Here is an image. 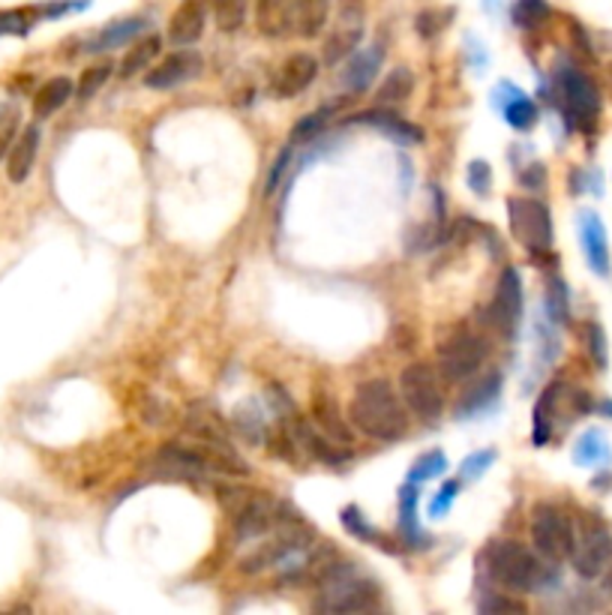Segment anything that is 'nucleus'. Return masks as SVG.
<instances>
[{
	"instance_id": "1",
	"label": "nucleus",
	"mask_w": 612,
	"mask_h": 615,
	"mask_svg": "<svg viewBox=\"0 0 612 615\" xmlns=\"http://www.w3.org/2000/svg\"><path fill=\"white\" fill-rule=\"evenodd\" d=\"M348 421L372 442L394 445L408 435V409L399 390L391 387L384 378H370L355 390L348 406Z\"/></svg>"
},
{
	"instance_id": "2",
	"label": "nucleus",
	"mask_w": 612,
	"mask_h": 615,
	"mask_svg": "<svg viewBox=\"0 0 612 615\" xmlns=\"http://www.w3.org/2000/svg\"><path fill=\"white\" fill-rule=\"evenodd\" d=\"M379 603V582L355 565H322L319 574V613H367Z\"/></svg>"
},
{
	"instance_id": "3",
	"label": "nucleus",
	"mask_w": 612,
	"mask_h": 615,
	"mask_svg": "<svg viewBox=\"0 0 612 615\" xmlns=\"http://www.w3.org/2000/svg\"><path fill=\"white\" fill-rule=\"evenodd\" d=\"M487 577L507 591H538L547 586V565L543 558L526 550L516 541H495L483 553Z\"/></svg>"
},
{
	"instance_id": "4",
	"label": "nucleus",
	"mask_w": 612,
	"mask_h": 615,
	"mask_svg": "<svg viewBox=\"0 0 612 615\" xmlns=\"http://www.w3.org/2000/svg\"><path fill=\"white\" fill-rule=\"evenodd\" d=\"M555 91H559V102L571 126L591 133L600 118V91L595 79L576 67H562L555 73Z\"/></svg>"
},
{
	"instance_id": "5",
	"label": "nucleus",
	"mask_w": 612,
	"mask_h": 615,
	"mask_svg": "<svg viewBox=\"0 0 612 615\" xmlns=\"http://www.w3.org/2000/svg\"><path fill=\"white\" fill-rule=\"evenodd\" d=\"M490 354L487 339L475 330H454L439 342V375L447 385H463L483 370Z\"/></svg>"
},
{
	"instance_id": "6",
	"label": "nucleus",
	"mask_w": 612,
	"mask_h": 615,
	"mask_svg": "<svg viewBox=\"0 0 612 615\" xmlns=\"http://www.w3.org/2000/svg\"><path fill=\"white\" fill-rule=\"evenodd\" d=\"M531 543L535 553L550 562V565H562L571 558L576 543L574 519L564 514L562 507L555 505H538L531 514Z\"/></svg>"
},
{
	"instance_id": "7",
	"label": "nucleus",
	"mask_w": 612,
	"mask_h": 615,
	"mask_svg": "<svg viewBox=\"0 0 612 615\" xmlns=\"http://www.w3.org/2000/svg\"><path fill=\"white\" fill-rule=\"evenodd\" d=\"M399 397L406 402V409L423 423H435L444 411L442 375L432 370L430 363L415 361L408 363L399 373Z\"/></svg>"
},
{
	"instance_id": "8",
	"label": "nucleus",
	"mask_w": 612,
	"mask_h": 615,
	"mask_svg": "<svg viewBox=\"0 0 612 615\" xmlns=\"http://www.w3.org/2000/svg\"><path fill=\"white\" fill-rule=\"evenodd\" d=\"M507 219L514 238L528 253L547 255L552 250V217L550 207L535 198H511L507 202Z\"/></svg>"
},
{
	"instance_id": "9",
	"label": "nucleus",
	"mask_w": 612,
	"mask_h": 615,
	"mask_svg": "<svg viewBox=\"0 0 612 615\" xmlns=\"http://www.w3.org/2000/svg\"><path fill=\"white\" fill-rule=\"evenodd\" d=\"M367 27V0H336V19L331 34L324 39V61L343 63L348 55H355Z\"/></svg>"
},
{
	"instance_id": "10",
	"label": "nucleus",
	"mask_w": 612,
	"mask_h": 615,
	"mask_svg": "<svg viewBox=\"0 0 612 615\" xmlns=\"http://www.w3.org/2000/svg\"><path fill=\"white\" fill-rule=\"evenodd\" d=\"M610 555H612V538L610 531L598 526V522H591L586 529L576 534V543H574V553H571V565H574L576 577L583 579H600L603 577V570L610 565Z\"/></svg>"
},
{
	"instance_id": "11",
	"label": "nucleus",
	"mask_w": 612,
	"mask_h": 615,
	"mask_svg": "<svg viewBox=\"0 0 612 615\" xmlns=\"http://www.w3.org/2000/svg\"><path fill=\"white\" fill-rule=\"evenodd\" d=\"M202 70L204 58L199 51L180 49L175 51V55H166L163 61H156L154 67L144 73V87H151V91H175V87L199 79Z\"/></svg>"
},
{
	"instance_id": "12",
	"label": "nucleus",
	"mask_w": 612,
	"mask_h": 615,
	"mask_svg": "<svg viewBox=\"0 0 612 615\" xmlns=\"http://www.w3.org/2000/svg\"><path fill=\"white\" fill-rule=\"evenodd\" d=\"M492 325L502 330L504 337H514L519 318H523V279L516 267H504L495 286V298H492Z\"/></svg>"
},
{
	"instance_id": "13",
	"label": "nucleus",
	"mask_w": 612,
	"mask_h": 615,
	"mask_svg": "<svg viewBox=\"0 0 612 615\" xmlns=\"http://www.w3.org/2000/svg\"><path fill=\"white\" fill-rule=\"evenodd\" d=\"M319 79V61L307 55V51H295V55H288L283 67L274 73V97L279 99H295L300 97L307 87L312 85Z\"/></svg>"
},
{
	"instance_id": "14",
	"label": "nucleus",
	"mask_w": 612,
	"mask_h": 615,
	"mask_svg": "<svg viewBox=\"0 0 612 615\" xmlns=\"http://www.w3.org/2000/svg\"><path fill=\"white\" fill-rule=\"evenodd\" d=\"M207 15H211V3L207 0H183L178 10L171 13V19H168L166 39L171 46L190 49V46H195L202 39Z\"/></svg>"
},
{
	"instance_id": "15",
	"label": "nucleus",
	"mask_w": 612,
	"mask_h": 615,
	"mask_svg": "<svg viewBox=\"0 0 612 615\" xmlns=\"http://www.w3.org/2000/svg\"><path fill=\"white\" fill-rule=\"evenodd\" d=\"M579 243H583V253H586L588 267L598 274V277L610 279L612 262H610V241H607V226L595 210H583L579 214Z\"/></svg>"
},
{
	"instance_id": "16",
	"label": "nucleus",
	"mask_w": 612,
	"mask_h": 615,
	"mask_svg": "<svg viewBox=\"0 0 612 615\" xmlns=\"http://www.w3.org/2000/svg\"><path fill=\"white\" fill-rule=\"evenodd\" d=\"M351 123L372 126V130H379V133L387 135V138H394L399 145H420V142H423V130H420V126L403 121L394 109H384V106H375L372 111H363L358 118H351Z\"/></svg>"
},
{
	"instance_id": "17",
	"label": "nucleus",
	"mask_w": 612,
	"mask_h": 615,
	"mask_svg": "<svg viewBox=\"0 0 612 615\" xmlns=\"http://www.w3.org/2000/svg\"><path fill=\"white\" fill-rule=\"evenodd\" d=\"M384 51L382 49H367V51H355L346 58V70L339 73V82L346 87L351 97H360L367 94L379 75V67H382Z\"/></svg>"
},
{
	"instance_id": "18",
	"label": "nucleus",
	"mask_w": 612,
	"mask_h": 615,
	"mask_svg": "<svg viewBox=\"0 0 612 615\" xmlns=\"http://www.w3.org/2000/svg\"><path fill=\"white\" fill-rule=\"evenodd\" d=\"M39 142H43V133H39L36 123L24 126L22 133L15 135L10 154H7V174H10L12 183H24L31 178V171L36 166V154H39Z\"/></svg>"
},
{
	"instance_id": "19",
	"label": "nucleus",
	"mask_w": 612,
	"mask_h": 615,
	"mask_svg": "<svg viewBox=\"0 0 612 615\" xmlns=\"http://www.w3.org/2000/svg\"><path fill=\"white\" fill-rule=\"evenodd\" d=\"M312 423H315L334 445L351 447V442H355V426H351V421H346V418L339 414L334 397H327V394H315V399H312Z\"/></svg>"
},
{
	"instance_id": "20",
	"label": "nucleus",
	"mask_w": 612,
	"mask_h": 615,
	"mask_svg": "<svg viewBox=\"0 0 612 615\" xmlns=\"http://www.w3.org/2000/svg\"><path fill=\"white\" fill-rule=\"evenodd\" d=\"M147 19H139V15H132V19H120V22H111L106 25L99 34L84 43V51H91V55H103V51H111V49H120V46H127L132 39H139L147 31Z\"/></svg>"
},
{
	"instance_id": "21",
	"label": "nucleus",
	"mask_w": 612,
	"mask_h": 615,
	"mask_svg": "<svg viewBox=\"0 0 612 615\" xmlns=\"http://www.w3.org/2000/svg\"><path fill=\"white\" fill-rule=\"evenodd\" d=\"M255 27L267 39H283L295 34L291 0H255Z\"/></svg>"
},
{
	"instance_id": "22",
	"label": "nucleus",
	"mask_w": 612,
	"mask_h": 615,
	"mask_svg": "<svg viewBox=\"0 0 612 615\" xmlns=\"http://www.w3.org/2000/svg\"><path fill=\"white\" fill-rule=\"evenodd\" d=\"M351 94H346V97H336L331 99V102H324V106H319L315 111H310L303 121L295 123V130H291V145H303V142H315L319 135H324V130L331 126V121H334L339 111H346L348 106H351Z\"/></svg>"
},
{
	"instance_id": "23",
	"label": "nucleus",
	"mask_w": 612,
	"mask_h": 615,
	"mask_svg": "<svg viewBox=\"0 0 612 615\" xmlns=\"http://www.w3.org/2000/svg\"><path fill=\"white\" fill-rule=\"evenodd\" d=\"M334 0H291L295 13V34L303 39H315L327 27Z\"/></svg>"
},
{
	"instance_id": "24",
	"label": "nucleus",
	"mask_w": 612,
	"mask_h": 615,
	"mask_svg": "<svg viewBox=\"0 0 612 615\" xmlns=\"http://www.w3.org/2000/svg\"><path fill=\"white\" fill-rule=\"evenodd\" d=\"M502 387H504V375L499 370H492L487 373L483 378L475 382V387L468 390L463 402H459V418H471V414H480V411L492 409L499 397H502Z\"/></svg>"
},
{
	"instance_id": "25",
	"label": "nucleus",
	"mask_w": 612,
	"mask_h": 615,
	"mask_svg": "<svg viewBox=\"0 0 612 615\" xmlns=\"http://www.w3.org/2000/svg\"><path fill=\"white\" fill-rule=\"evenodd\" d=\"M163 55V37L156 34H142L139 39H132V49L127 51V58L120 61V75L132 79V75L147 73Z\"/></svg>"
},
{
	"instance_id": "26",
	"label": "nucleus",
	"mask_w": 612,
	"mask_h": 615,
	"mask_svg": "<svg viewBox=\"0 0 612 615\" xmlns=\"http://www.w3.org/2000/svg\"><path fill=\"white\" fill-rule=\"evenodd\" d=\"M75 94V85H72V79L67 75H55V79H48L46 85L36 91L34 97V114L36 118H51L55 111H60L70 97Z\"/></svg>"
},
{
	"instance_id": "27",
	"label": "nucleus",
	"mask_w": 612,
	"mask_h": 615,
	"mask_svg": "<svg viewBox=\"0 0 612 615\" xmlns=\"http://www.w3.org/2000/svg\"><path fill=\"white\" fill-rule=\"evenodd\" d=\"M411 94H415V73L408 67H396L394 73L384 75V82L375 91V102L384 109H394L403 106Z\"/></svg>"
},
{
	"instance_id": "28",
	"label": "nucleus",
	"mask_w": 612,
	"mask_h": 615,
	"mask_svg": "<svg viewBox=\"0 0 612 615\" xmlns=\"http://www.w3.org/2000/svg\"><path fill=\"white\" fill-rule=\"evenodd\" d=\"M399 529L408 546H423V531L418 522V483L411 481L399 490Z\"/></svg>"
},
{
	"instance_id": "29",
	"label": "nucleus",
	"mask_w": 612,
	"mask_h": 615,
	"mask_svg": "<svg viewBox=\"0 0 612 615\" xmlns=\"http://www.w3.org/2000/svg\"><path fill=\"white\" fill-rule=\"evenodd\" d=\"M559 394H562V385L555 382V385H550L543 394H540L538 406H535V433H531V442L538 447H543L552 438V423H555V409H559Z\"/></svg>"
},
{
	"instance_id": "30",
	"label": "nucleus",
	"mask_w": 612,
	"mask_h": 615,
	"mask_svg": "<svg viewBox=\"0 0 612 615\" xmlns=\"http://www.w3.org/2000/svg\"><path fill=\"white\" fill-rule=\"evenodd\" d=\"M612 450L610 442L603 438L600 430H586V433L576 438L574 445V462L576 466H586V469H595V466H603L610 462Z\"/></svg>"
},
{
	"instance_id": "31",
	"label": "nucleus",
	"mask_w": 612,
	"mask_h": 615,
	"mask_svg": "<svg viewBox=\"0 0 612 615\" xmlns=\"http://www.w3.org/2000/svg\"><path fill=\"white\" fill-rule=\"evenodd\" d=\"M211 3V15H214V25L223 34H235L243 27L247 15H250V0H207Z\"/></svg>"
},
{
	"instance_id": "32",
	"label": "nucleus",
	"mask_w": 612,
	"mask_h": 615,
	"mask_svg": "<svg viewBox=\"0 0 612 615\" xmlns=\"http://www.w3.org/2000/svg\"><path fill=\"white\" fill-rule=\"evenodd\" d=\"M499 109H502L504 121L511 123L514 130H519V133L531 130V126H535V121H538V106H535V102H531V99L523 94V91H516L514 97L504 99Z\"/></svg>"
},
{
	"instance_id": "33",
	"label": "nucleus",
	"mask_w": 612,
	"mask_h": 615,
	"mask_svg": "<svg viewBox=\"0 0 612 615\" xmlns=\"http://www.w3.org/2000/svg\"><path fill=\"white\" fill-rule=\"evenodd\" d=\"M550 3L547 0H516L514 3V22L523 31H538L550 22Z\"/></svg>"
},
{
	"instance_id": "34",
	"label": "nucleus",
	"mask_w": 612,
	"mask_h": 615,
	"mask_svg": "<svg viewBox=\"0 0 612 615\" xmlns=\"http://www.w3.org/2000/svg\"><path fill=\"white\" fill-rule=\"evenodd\" d=\"M444 471H447V457H444L442 450H430V454H423V457L411 466V474H408V481L411 483H423V481H435V478H442Z\"/></svg>"
},
{
	"instance_id": "35",
	"label": "nucleus",
	"mask_w": 612,
	"mask_h": 615,
	"mask_svg": "<svg viewBox=\"0 0 612 615\" xmlns=\"http://www.w3.org/2000/svg\"><path fill=\"white\" fill-rule=\"evenodd\" d=\"M19 123H22V114L12 102H0V159L10 154L12 142L19 135Z\"/></svg>"
},
{
	"instance_id": "36",
	"label": "nucleus",
	"mask_w": 612,
	"mask_h": 615,
	"mask_svg": "<svg viewBox=\"0 0 612 615\" xmlns=\"http://www.w3.org/2000/svg\"><path fill=\"white\" fill-rule=\"evenodd\" d=\"M34 10H0V37H24L34 25Z\"/></svg>"
},
{
	"instance_id": "37",
	"label": "nucleus",
	"mask_w": 612,
	"mask_h": 615,
	"mask_svg": "<svg viewBox=\"0 0 612 615\" xmlns=\"http://www.w3.org/2000/svg\"><path fill=\"white\" fill-rule=\"evenodd\" d=\"M586 349L588 358L595 361V366L607 370V361H610V354H607V334H603V327L598 322H588L586 325Z\"/></svg>"
},
{
	"instance_id": "38",
	"label": "nucleus",
	"mask_w": 612,
	"mask_h": 615,
	"mask_svg": "<svg viewBox=\"0 0 612 615\" xmlns=\"http://www.w3.org/2000/svg\"><path fill=\"white\" fill-rule=\"evenodd\" d=\"M339 519H343V529L351 534V538H358V541H375V529L370 526V519L360 514V507L348 505L343 514H339Z\"/></svg>"
},
{
	"instance_id": "39",
	"label": "nucleus",
	"mask_w": 612,
	"mask_h": 615,
	"mask_svg": "<svg viewBox=\"0 0 612 615\" xmlns=\"http://www.w3.org/2000/svg\"><path fill=\"white\" fill-rule=\"evenodd\" d=\"M480 613L483 615H526V603L507 598V594H490L480 601Z\"/></svg>"
},
{
	"instance_id": "40",
	"label": "nucleus",
	"mask_w": 612,
	"mask_h": 615,
	"mask_svg": "<svg viewBox=\"0 0 612 615\" xmlns=\"http://www.w3.org/2000/svg\"><path fill=\"white\" fill-rule=\"evenodd\" d=\"M495 450L492 447H487V450H478V454H471V457H466V462L459 466V474H463V481H480L483 474H487V469H490L492 462H495Z\"/></svg>"
},
{
	"instance_id": "41",
	"label": "nucleus",
	"mask_w": 612,
	"mask_h": 615,
	"mask_svg": "<svg viewBox=\"0 0 612 615\" xmlns=\"http://www.w3.org/2000/svg\"><path fill=\"white\" fill-rule=\"evenodd\" d=\"M547 310L555 322H567V289L559 277L550 279V291H547Z\"/></svg>"
},
{
	"instance_id": "42",
	"label": "nucleus",
	"mask_w": 612,
	"mask_h": 615,
	"mask_svg": "<svg viewBox=\"0 0 612 615\" xmlns=\"http://www.w3.org/2000/svg\"><path fill=\"white\" fill-rule=\"evenodd\" d=\"M108 75H111V67H91V70H84L82 82H79V97H94L96 91L108 82Z\"/></svg>"
},
{
	"instance_id": "43",
	"label": "nucleus",
	"mask_w": 612,
	"mask_h": 615,
	"mask_svg": "<svg viewBox=\"0 0 612 615\" xmlns=\"http://www.w3.org/2000/svg\"><path fill=\"white\" fill-rule=\"evenodd\" d=\"M490 183H492V169L483 162V159H475V162L468 166V186H471V193L487 195L490 193Z\"/></svg>"
},
{
	"instance_id": "44",
	"label": "nucleus",
	"mask_w": 612,
	"mask_h": 615,
	"mask_svg": "<svg viewBox=\"0 0 612 615\" xmlns=\"http://www.w3.org/2000/svg\"><path fill=\"white\" fill-rule=\"evenodd\" d=\"M456 493H459V483L456 481H451V483H444L442 490L435 493V498L430 502V517H444L451 507H454V502H456Z\"/></svg>"
},
{
	"instance_id": "45",
	"label": "nucleus",
	"mask_w": 612,
	"mask_h": 615,
	"mask_svg": "<svg viewBox=\"0 0 612 615\" xmlns=\"http://www.w3.org/2000/svg\"><path fill=\"white\" fill-rule=\"evenodd\" d=\"M451 22V15L447 13H420L418 15V34L420 37L432 39L435 34H442V27Z\"/></svg>"
},
{
	"instance_id": "46",
	"label": "nucleus",
	"mask_w": 612,
	"mask_h": 615,
	"mask_svg": "<svg viewBox=\"0 0 612 615\" xmlns=\"http://www.w3.org/2000/svg\"><path fill=\"white\" fill-rule=\"evenodd\" d=\"M288 162H291V147H286V150L279 154V159H276L274 171H271V181H267V193H274L276 186H279V174L288 169Z\"/></svg>"
},
{
	"instance_id": "47",
	"label": "nucleus",
	"mask_w": 612,
	"mask_h": 615,
	"mask_svg": "<svg viewBox=\"0 0 612 615\" xmlns=\"http://www.w3.org/2000/svg\"><path fill=\"white\" fill-rule=\"evenodd\" d=\"M523 183H526L528 190H540L547 183V169L543 166H531L528 171H523Z\"/></svg>"
}]
</instances>
